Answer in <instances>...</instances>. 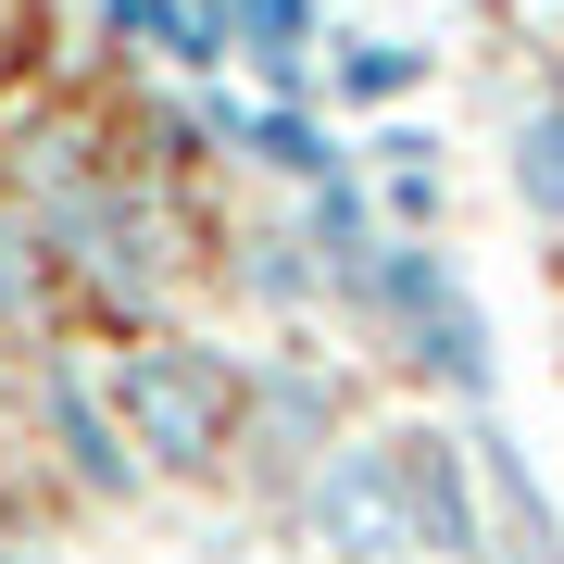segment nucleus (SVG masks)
Instances as JSON below:
<instances>
[{
	"mask_svg": "<svg viewBox=\"0 0 564 564\" xmlns=\"http://www.w3.org/2000/svg\"><path fill=\"white\" fill-rule=\"evenodd\" d=\"M239 151H251V163H276V176H302V188H326V176H339V151H326V126H314V113H289V101L239 113Z\"/></svg>",
	"mask_w": 564,
	"mask_h": 564,
	"instance_id": "nucleus-9",
	"label": "nucleus"
},
{
	"mask_svg": "<svg viewBox=\"0 0 564 564\" xmlns=\"http://www.w3.org/2000/svg\"><path fill=\"white\" fill-rule=\"evenodd\" d=\"M314 239H289V226H276V239H251V263H239V276L263 289V302H314V289H326V263H302Z\"/></svg>",
	"mask_w": 564,
	"mask_h": 564,
	"instance_id": "nucleus-11",
	"label": "nucleus"
},
{
	"mask_svg": "<svg viewBox=\"0 0 564 564\" xmlns=\"http://www.w3.org/2000/svg\"><path fill=\"white\" fill-rule=\"evenodd\" d=\"M414 364L452 389V402H489V377H502V351H489V314H477V302H440V314L414 326Z\"/></svg>",
	"mask_w": 564,
	"mask_h": 564,
	"instance_id": "nucleus-7",
	"label": "nucleus"
},
{
	"mask_svg": "<svg viewBox=\"0 0 564 564\" xmlns=\"http://www.w3.org/2000/svg\"><path fill=\"white\" fill-rule=\"evenodd\" d=\"M113 426L139 440L151 464H226V440H239V414H251V377L226 351H202V339H139V351H113Z\"/></svg>",
	"mask_w": 564,
	"mask_h": 564,
	"instance_id": "nucleus-1",
	"label": "nucleus"
},
{
	"mask_svg": "<svg viewBox=\"0 0 564 564\" xmlns=\"http://www.w3.org/2000/svg\"><path fill=\"white\" fill-rule=\"evenodd\" d=\"M502 176H514V202H527V214H540L552 239H564V76H552L540 101L502 126Z\"/></svg>",
	"mask_w": 564,
	"mask_h": 564,
	"instance_id": "nucleus-5",
	"label": "nucleus"
},
{
	"mask_svg": "<svg viewBox=\"0 0 564 564\" xmlns=\"http://www.w3.org/2000/svg\"><path fill=\"white\" fill-rule=\"evenodd\" d=\"M302 527L339 564H402L414 552V514H402V477H389V440H339L302 489Z\"/></svg>",
	"mask_w": 564,
	"mask_h": 564,
	"instance_id": "nucleus-4",
	"label": "nucleus"
},
{
	"mask_svg": "<svg viewBox=\"0 0 564 564\" xmlns=\"http://www.w3.org/2000/svg\"><path fill=\"white\" fill-rule=\"evenodd\" d=\"M51 426H63V452H76V477H88V489H139V464H126L113 414L88 402V377H51Z\"/></svg>",
	"mask_w": 564,
	"mask_h": 564,
	"instance_id": "nucleus-8",
	"label": "nucleus"
},
{
	"mask_svg": "<svg viewBox=\"0 0 564 564\" xmlns=\"http://www.w3.org/2000/svg\"><path fill=\"white\" fill-rule=\"evenodd\" d=\"M202 25L289 88V76H302V39H314V0H202Z\"/></svg>",
	"mask_w": 564,
	"mask_h": 564,
	"instance_id": "nucleus-6",
	"label": "nucleus"
},
{
	"mask_svg": "<svg viewBox=\"0 0 564 564\" xmlns=\"http://www.w3.org/2000/svg\"><path fill=\"white\" fill-rule=\"evenodd\" d=\"M239 440H251V477L314 489V464L351 440V426H339V377H326V364H302V351L251 364V414H239Z\"/></svg>",
	"mask_w": 564,
	"mask_h": 564,
	"instance_id": "nucleus-3",
	"label": "nucleus"
},
{
	"mask_svg": "<svg viewBox=\"0 0 564 564\" xmlns=\"http://www.w3.org/2000/svg\"><path fill=\"white\" fill-rule=\"evenodd\" d=\"M389 477H402V514H414V552L426 564H502V540H489V502H477V426L414 414L389 426Z\"/></svg>",
	"mask_w": 564,
	"mask_h": 564,
	"instance_id": "nucleus-2",
	"label": "nucleus"
},
{
	"mask_svg": "<svg viewBox=\"0 0 564 564\" xmlns=\"http://www.w3.org/2000/svg\"><path fill=\"white\" fill-rule=\"evenodd\" d=\"M25 289H39V226L0 214V314H25Z\"/></svg>",
	"mask_w": 564,
	"mask_h": 564,
	"instance_id": "nucleus-12",
	"label": "nucleus"
},
{
	"mask_svg": "<svg viewBox=\"0 0 564 564\" xmlns=\"http://www.w3.org/2000/svg\"><path fill=\"white\" fill-rule=\"evenodd\" d=\"M326 76H339V101H402V88L426 76V51H414V39H351Z\"/></svg>",
	"mask_w": 564,
	"mask_h": 564,
	"instance_id": "nucleus-10",
	"label": "nucleus"
}]
</instances>
